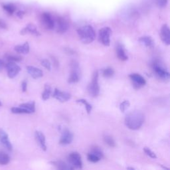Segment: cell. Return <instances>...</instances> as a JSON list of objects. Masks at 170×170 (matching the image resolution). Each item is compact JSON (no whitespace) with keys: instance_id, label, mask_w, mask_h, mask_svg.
I'll return each mask as SVG.
<instances>
[{"instance_id":"14","label":"cell","mask_w":170,"mask_h":170,"mask_svg":"<svg viewBox=\"0 0 170 170\" xmlns=\"http://www.w3.org/2000/svg\"><path fill=\"white\" fill-rule=\"evenodd\" d=\"M41 21L45 28L47 29H53L55 28V20L49 13H43L41 15Z\"/></svg>"},{"instance_id":"35","label":"cell","mask_w":170,"mask_h":170,"mask_svg":"<svg viewBox=\"0 0 170 170\" xmlns=\"http://www.w3.org/2000/svg\"><path fill=\"white\" fill-rule=\"evenodd\" d=\"M87 159L89 162H92V163H97L100 160V159L98 157H97V156H95L94 154L91 153H88Z\"/></svg>"},{"instance_id":"3","label":"cell","mask_w":170,"mask_h":170,"mask_svg":"<svg viewBox=\"0 0 170 170\" xmlns=\"http://www.w3.org/2000/svg\"><path fill=\"white\" fill-rule=\"evenodd\" d=\"M152 68L154 73L156 74V75L162 80L166 81V80H168L169 78V72L158 61H153L152 64Z\"/></svg>"},{"instance_id":"8","label":"cell","mask_w":170,"mask_h":170,"mask_svg":"<svg viewBox=\"0 0 170 170\" xmlns=\"http://www.w3.org/2000/svg\"><path fill=\"white\" fill-rule=\"evenodd\" d=\"M68 23L67 21L62 17H58L55 21V28L58 33H65L68 29Z\"/></svg>"},{"instance_id":"6","label":"cell","mask_w":170,"mask_h":170,"mask_svg":"<svg viewBox=\"0 0 170 170\" xmlns=\"http://www.w3.org/2000/svg\"><path fill=\"white\" fill-rule=\"evenodd\" d=\"M112 30L108 27H105L99 30L98 39L103 45L108 47L110 45V35Z\"/></svg>"},{"instance_id":"33","label":"cell","mask_w":170,"mask_h":170,"mask_svg":"<svg viewBox=\"0 0 170 170\" xmlns=\"http://www.w3.org/2000/svg\"><path fill=\"white\" fill-rule=\"evenodd\" d=\"M130 106V103L128 100H124L120 104V109L122 112H124L129 108Z\"/></svg>"},{"instance_id":"29","label":"cell","mask_w":170,"mask_h":170,"mask_svg":"<svg viewBox=\"0 0 170 170\" xmlns=\"http://www.w3.org/2000/svg\"><path fill=\"white\" fill-rule=\"evenodd\" d=\"M114 74V71L112 68L111 67H107L104 68L102 71V75L104 78H110L112 77Z\"/></svg>"},{"instance_id":"9","label":"cell","mask_w":170,"mask_h":170,"mask_svg":"<svg viewBox=\"0 0 170 170\" xmlns=\"http://www.w3.org/2000/svg\"><path fill=\"white\" fill-rule=\"evenodd\" d=\"M5 68L7 69L8 76L10 78H14L21 71V67L14 62H9L6 63Z\"/></svg>"},{"instance_id":"18","label":"cell","mask_w":170,"mask_h":170,"mask_svg":"<svg viewBox=\"0 0 170 170\" xmlns=\"http://www.w3.org/2000/svg\"><path fill=\"white\" fill-rule=\"evenodd\" d=\"M27 33H31L32 35H34L37 36V37L41 35V33L37 29V27L33 23L28 24L25 28H23L22 30L21 31V35H25Z\"/></svg>"},{"instance_id":"26","label":"cell","mask_w":170,"mask_h":170,"mask_svg":"<svg viewBox=\"0 0 170 170\" xmlns=\"http://www.w3.org/2000/svg\"><path fill=\"white\" fill-rule=\"evenodd\" d=\"M103 140H104V142H105L106 144H107L108 146H110L111 148L116 147V142L114 140V138L111 136L108 135V134L104 135Z\"/></svg>"},{"instance_id":"16","label":"cell","mask_w":170,"mask_h":170,"mask_svg":"<svg viewBox=\"0 0 170 170\" xmlns=\"http://www.w3.org/2000/svg\"><path fill=\"white\" fill-rule=\"evenodd\" d=\"M35 138L37 142L38 143L39 146L41 148L42 150L47 151V145H46V140L45 136L42 134V132L40 131H36L35 132Z\"/></svg>"},{"instance_id":"10","label":"cell","mask_w":170,"mask_h":170,"mask_svg":"<svg viewBox=\"0 0 170 170\" xmlns=\"http://www.w3.org/2000/svg\"><path fill=\"white\" fill-rule=\"evenodd\" d=\"M73 140L72 133L67 128H64L61 132V136L59 140V143L62 146H67L70 144Z\"/></svg>"},{"instance_id":"7","label":"cell","mask_w":170,"mask_h":170,"mask_svg":"<svg viewBox=\"0 0 170 170\" xmlns=\"http://www.w3.org/2000/svg\"><path fill=\"white\" fill-rule=\"evenodd\" d=\"M68 161L74 168L81 169L82 168L81 156L77 152H73L69 154L68 156Z\"/></svg>"},{"instance_id":"21","label":"cell","mask_w":170,"mask_h":170,"mask_svg":"<svg viewBox=\"0 0 170 170\" xmlns=\"http://www.w3.org/2000/svg\"><path fill=\"white\" fill-rule=\"evenodd\" d=\"M29 45L28 42H25L23 45H19L15 46L14 50L19 54H24L26 55L29 52Z\"/></svg>"},{"instance_id":"20","label":"cell","mask_w":170,"mask_h":170,"mask_svg":"<svg viewBox=\"0 0 170 170\" xmlns=\"http://www.w3.org/2000/svg\"><path fill=\"white\" fill-rule=\"evenodd\" d=\"M51 163L52 165L53 166H55L57 169H61V170H71L74 169V168L71 166L70 164H67L65 162L62 161H54L51 162Z\"/></svg>"},{"instance_id":"4","label":"cell","mask_w":170,"mask_h":170,"mask_svg":"<svg viewBox=\"0 0 170 170\" xmlns=\"http://www.w3.org/2000/svg\"><path fill=\"white\" fill-rule=\"evenodd\" d=\"M88 92L92 97H97L100 93V86L98 83V72L94 71L92 75V81L88 87Z\"/></svg>"},{"instance_id":"13","label":"cell","mask_w":170,"mask_h":170,"mask_svg":"<svg viewBox=\"0 0 170 170\" xmlns=\"http://www.w3.org/2000/svg\"><path fill=\"white\" fill-rule=\"evenodd\" d=\"M0 144L9 151H12L13 146L8 134L3 129L0 128Z\"/></svg>"},{"instance_id":"19","label":"cell","mask_w":170,"mask_h":170,"mask_svg":"<svg viewBox=\"0 0 170 170\" xmlns=\"http://www.w3.org/2000/svg\"><path fill=\"white\" fill-rule=\"evenodd\" d=\"M116 55L119 59L122 61H126L128 59V57L126 55L123 45L120 43L118 44L116 47Z\"/></svg>"},{"instance_id":"28","label":"cell","mask_w":170,"mask_h":170,"mask_svg":"<svg viewBox=\"0 0 170 170\" xmlns=\"http://www.w3.org/2000/svg\"><path fill=\"white\" fill-rule=\"evenodd\" d=\"M76 102L77 103H81L83 105H84L85 108H86L87 113L88 114H90V112H91V111H92V106L89 102H88V101H87L86 100H84V99H78V100H76Z\"/></svg>"},{"instance_id":"27","label":"cell","mask_w":170,"mask_h":170,"mask_svg":"<svg viewBox=\"0 0 170 170\" xmlns=\"http://www.w3.org/2000/svg\"><path fill=\"white\" fill-rule=\"evenodd\" d=\"M90 153L94 154L95 156L98 157L100 159L104 157V153L102 150L98 146H93L91 148V152H90Z\"/></svg>"},{"instance_id":"2","label":"cell","mask_w":170,"mask_h":170,"mask_svg":"<svg viewBox=\"0 0 170 170\" xmlns=\"http://www.w3.org/2000/svg\"><path fill=\"white\" fill-rule=\"evenodd\" d=\"M79 39L84 44H90L96 37L94 29L91 25H85L77 30Z\"/></svg>"},{"instance_id":"22","label":"cell","mask_w":170,"mask_h":170,"mask_svg":"<svg viewBox=\"0 0 170 170\" xmlns=\"http://www.w3.org/2000/svg\"><path fill=\"white\" fill-rule=\"evenodd\" d=\"M140 43L146 47H153L154 45V41L150 36H143L139 39Z\"/></svg>"},{"instance_id":"23","label":"cell","mask_w":170,"mask_h":170,"mask_svg":"<svg viewBox=\"0 0 170 170\" xmlns=\"http://www.w3.org/2000/svg\"><path fill=\"white\" fill-rule=\"evenodd\" d=\"M19 106L28 110L30 114L33 113L35 112V102H34V101H32V102H27V103H23L20 104Z\"/></svg>"},{"instance_id":"11","label":"cell","mask_w":170,"mask_h":170,"mask_svg":"<svg viewBox=\"0 0 170 170\" xmlns=\"http://www.w3.org/2000/svg\"><path fill=\"white\" fill-rule=\"evenodd\" d=\"M52 97L59 101V102L64 103L67 102L68 100L71 99V95L68 92L61 91L59 89L56 88H55L54 92H53V94H52Z\"/></svg>"},{"instance_id":"25","label":"cell","mask_w":170,"mask_h":170,"mask_svg":"<svg viewBox=\"0 0 170 170\" xmlns=\"http://www.w3.org/2000/svg\"><path fill=\"white\" fill-rule=\"evenodd\" d=\"M10 157L8 153H6L4 152L0 151V165H7L10 162Z\"/></svg>"},{"instance_id":"15","label":"cell","mask_w":170,"mask_h":170,"mask_svg":"<svg viewBox=\"0 0 170 170\" xmlns=\"http://www.w3.org/2000/svg\"><path fill=\"white\" fill-rule=\"evenodd\" d=\"M161 39L164 44L166 45H170V30L167 24H164L162 27L160 31Z\"/></svg>"},{"instance_id":"36","label":"cell","mask_w":170,"mask_h":170,"mask_svg":"<svg viewBox=\"0 0 170 170\" xmlns=\"http://www.w3.org/2000/svg\"><path fill=\"white\" fill-rule=\"evenodd\" d=\"M41 65L43 66L45 68H47L48 71H51V62L48 61L47 59H43L41 61Z\"/></svg>"},{"instance_id":"37","label":"cell","mask_w":170,"mask_h":170,"mask_svg":"<svg viewBox=\"0 0 170 170\" xmlns=\"http://www.w3.org/2000/svg\"><path fill=\"white\" fill-rule=\"evenodd\" d=\"M156 3L159 7L163 8L167 5L168 0H156Z\"/></svg>"},{"instance_id":"38","label":"cell","mask_w":170,"mask_h":170,"mask_svg":"<svg viewBox=\"0 0 170 170\" xmlns=\"http://www.w3.org/2000/svg\"><path fill=\"white\" fill-rule=\"evenodd\" d=\"M21 89H22L23 92H26L27 89H28V82L25 81H23L21 83Z\"/></svg>"},{"instance_id":"17","label":"cell","mask_w":170,"mask_h":170,"mask_svg":"<svg viewBox=\"0 0 170 170\" xmlns=\"http://www.w3.org/2000/svg\"><path fill=\"white\" fill-rule=\"evenodd\" d=\"M26 68L31 77L34 79L39 78L43 76V72L39 68H37L33 66H27Z\"/></svg>"},{"instance_id":"34","label":"cell","mask_w":170,"mask_h":170,"mask_svg":"<svg viewBox=\"0 0 170 170\" xmlns=\"http://www.w3.org/2000/svg\"><path fill=\"white\" fill-rule=\"evenodd\" d=\"M143 152H145V153L146 154V155L148 156H149L150 158H152V159H156L157 158V156L156 154L154 153L153 152H152L150 148H148V147H145L143 148Z\"/></svg>"},{"instance_id":"24","label":"cell","mask_w":170,"mask_h":170,"mask_svg":"<svg viewBox=\"0 0 170 170\" xmlns=\"http://www.w3.org/2000/svg\"><path fill=\"white\" fill-rule=\"evenodd\" d=\"M51 87L50 85L45 84L44 87V91L42 93L41 98L43 100H47L49 99L51 95Z\"/></svg>"},{"instance_id":"41","label":"cell","mask_w":170,"mask_h":170,"mask_svg":"<svg viewBox=\"0 0 170 170\" xmlns=\"http://www.w3.org/2000/svg\"><path fill=\"white\" fill-rule=\"evenodd\" d=\"M17 15H18V16L19 18H23V15H24V12H19Z\"/></svg>"},{"instance_id":"5","label":"cell","mask_w":170,"mask_h":170,"mask_svg":"<svg viewBox=\"0 0 170 170\" xmlns=\"http://www.w3.org/2000/svg\"><path fill=\"white\" fill-rule=\"evenodd\" d=\"M80 78V67L78 62L76 61H72L71 62V74L68 77V83H77L78 82Z\"/></svg>"},{"instance_id":"43","label":"cell","mask_w":170,"mask_h":170,"mask_svg":"<svg viewBox=\"0 0 170 170\" xmlns=\"http://www.w3.org/2000/svg\"><path fill=\"white\" fill-rule=\"evenodd\" d=\"M0 106H2V103H1V102H0Z\"/></svg>"},{"instance_id":"40","label":"cell","mask_w":170,"mask_h":170,"mask_svg":"<svg viewBox=\"0 0 170 170\" xmlns=\"http://www.w3.org/2000/svg\"><path fill=\"white\" fill-rule=\"evenodd\" d=\"M5 66H6V63H5L3 60L0 59V70L5 68Z\"/></svg>"},{"instance_id":"31","label":"cell","mask_w":170,"mask_h":170,"mask_svg":"<svg viewBox=\"0 0 170 170\" xmlns=\"http://www.w3.org/2000/svg\"><path fill=\"white\" fill-rule=\"evenodd\" d=\"M5 58H7V60L9 62H17L22 60V57L18 55H5Z\"/></svg>"},{"instance_id":"39","label":"cell","mask_w":170,"mask_h":170,"mask_svg":"<svg viewBox=\"0 0 170 170\" xmlns=\"http://www.w3.org/2000/svg\"><path fill=\"white\" fill-rule=\"evenodd\" d=\"M0 28H2V29H6L7 28L6 24H5L4 21H3L1 19H0Z\"/></svg>"},{"instance_id":"42","label":"cell","mask_w":170,"mask_h":170,"mask_svg":"<svg viewBox=\"0 0 170 170\" xmlns=\"http://www.w3.org/2000/svg\"><path fill=\"white\" fill-rule=\"evenodd\" d=\"M128 169H134V168H127Z\"/></svg>"},{"instance_id":"30","label":"cell","mask_w":170,"mask_h":170,"mask_svg":"<svg viewBox=\"0 0 170 170\" xmlns=\"http://www.w3.org/2000/svg\"><path fill=\"white\" fill-rule=\"evenodd\" d=\"M11 110H12V113L13 114H30L28 110L21 107V106H19V107H13L11 109Z\"/></svg>"},{"instance_id":"12","label":"cell","mask_w":170,"mask_h":170,"mask_svg":"<svg viewBox=\"0 0 170 170\" xmlns=\"http://www.w3.org/2000/svg\"><path fill=\"white\" fill-rule=\"evenodd\" d=\"M131 81L134 83V87L136 88H140L146 84L145 78L138 73H133L129 76Z\"/></svg>"},{"instance_id":"1","label":"cell","mask_w":170,"mask_h":170,"mask_svg":"<svg viewBox=\"0 0 170 170\" xmlns=\"http://www.w3.org/2000/svg\"><path fill=\"white\" fill-rule=\"evenodd\" d=\"M145 117L140 111H132L125 117V124L129 129L137 130L140 129L144 122Z\"/></svg>"},{"instance_id":"32","label":"cell","mask_w":170,"mask_h":170,"mask_svg":"<svg viewBox=\"0 0 170 170\" xmlns=\"http://www.w3.org/2000/svg\"><path fill=\"white\" fill-rule=\"evenodd\" d=\"M3 9L9 14H13L15 11V7L12 4H6L3 5Z\"/></svg>"}]
</instances>
